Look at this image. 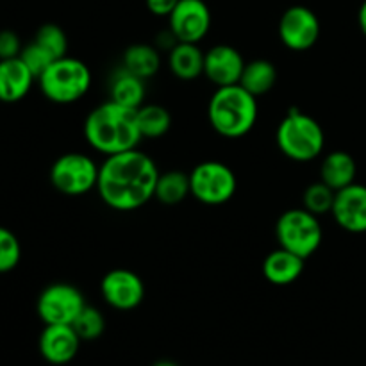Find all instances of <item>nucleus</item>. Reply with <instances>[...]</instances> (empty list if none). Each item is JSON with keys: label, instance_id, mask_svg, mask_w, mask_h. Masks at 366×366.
<instances>
[{"label": "nucleus", "instance_id": "obj_1", "mask_svg": "<svg viewBox=\"0 0 366 366\" xmlns=\"http://www.w3.org/2000/svg\"><path fill=\"white\" fill-rule=\"evenodd\" d=\"M159 170L149 154L139 149L107 156L100 164V199L114 211H134L156 195Z\"/></svg>", "mask_w": 366, "mask_h": 366}, {"label": "nucleus", "instance_id": "obj_2", "mask_svg": "<svg viewBox=\"0 0 366 366\" xmlns=\"http://www.w3.org/2000/svg\"><path fill=\"white\" fill-rule=\"evenodd\" d=\"M136 111L138 109L120 106L113 100L97 106L84 122V136L92 149L106 157L138 149L143 136Z\"/></svg>", "mask_w": 366, "mask_h": 366}, {"label": "nucleus", "instance_id": "obj_3", "mask_svg": "<svg viewBox=\"0 0 366 366\" xmlns=\"http://www.w3.org/2000/svg\"><path fill=\"white\" fill-rule=\"evenodd\" d=\"M257 113V99L242 84L217 88L207 104L211 127L229 139L249 134L256 125Z\"/></svg>", "mask_w": 366, "mask_h": 366}, {"label": "nucleus", "instance_id": "obj_4", "mask_svg": "<svg viewBox=\"0 0 366 366\" xmlns=\"http://www.w3.org/2000/svg\"><path fill=\"white\" fill-rule=\"evenodd\" d=\"M275 142L288 159L307 163L324 152L325 132L313 117L293 107L279 124Z\"/></svg>", "mask_w": 366, "mask_h": 366}, {"label": "nucleus", "instance_id": "obj_5", "mask_svg": "<svg viewBox=\"0 0 366 366\" xmlns=\"http://www.w3.org/2000/svg\"><path fill=\"white\" fill-rule=\"evenodd\" d=\"M38 84L50 102L74 104L89 92L92 71L84 61L64 56L39 75Z\"/></svg>", "mask_w": 366, "mask_h": 366}, {"label": "nucleus", "instance_id": "obj_6", "mask_svg": "<svg viewBox=\"0 0 366 366\" xmlns=\"http://www.w3.org/2000/svg\"><path fill=\"white\" fill-rule=\"evenodd\" d=\"M279 247L297 254L302 259L313 256L322 245L324 231L317 214L307 209H288L279 217L275 225Z\"/></svg>", "mask_w": 366, "mask_h": 366}, {"label": "nucleus", "instance_id": "obj_7", "mask_svg": "<svg viewBox=\"0 0 366 366\" xmlns=\"http://www.w3.org/2000/svg\"><path fill=\"white\" fill-rule=\"evenodd\" d=\"M99 172L95 161L81 152H68L57 157L50 168V182L59 193L79 197L89 193L99 184Z\"/></svg>", "mask_w": 366, "mask_h": 366}, {"label": "nucleus", "instance_id": "obj_8", "mask_svg": "<svg viewBox=\"0 0 366 366\" xmlns=\"http://www.w3.org/2000/svg\"><path fill=\"white\" fill-rule=\"evenodd\" d=\"M192 197L206 206H222L234 197L238 181L231 168L220 161H204L189 174Z\"/></svg>", "mask_w": 366, "mask_h": 366}, {"label": "nucleus", "instance_id": "obj_9", "mask_svg": "<svg viewBox=\"0 0 366 366\" xmlns=\"http://www.w3.org/2000/svg\"><path fill=\"white\" fill-rule=\"evenodd\" d=\"M84 307V295L68 282L46 286L36 302L38 317L45 325H71Z\"/></svg>", "mask_w": 366, "mask_h": 366}, {"label": "nucleus", "instance_id": "obj_10", "mask_svg": "<svg viewBox=\"0 0 366 366\" xmlns=\"http://www.w3.org/2000/svg\"><path fill=\"white\" fill-rule=\"evenodd\" d=\"M320 38V20L306 6H292L279 20V39L295 52H304L317 45Z\"/></svg>", "mask_w": 366, "mask_h": 366}, {"label": "nucleus", "instance_id": "obj_11", "mask_svg": "<svg viewBox=\"0 0 366 366\" xmlns=\"http://www.w3.org/2000/svg\"><path fill=\"white\" fill-rule=\"evenodd\" d=\"M100 292L107 306L118 311H132L145 299V282L136 272L114 268L104 275Z\"/></svg>", "mask_w": 366, "mask_h": 366}, {"label": "nucleus", "instance_id": "obj_12", "mask_svg": "<svg viewBox=\"0 0 366 366\" xmlns=\"http://www.w3.org/2000/svg\"><path fill=\"white\" fill-rule=\"evenodd\" d=\"M168 21L175 41L199 43L211 29V11L204 0H179Z\"/></svg>", "mask_w": 366, "mask_h": 366}, {"label": "nucleus", "instance_id": "obj_13", "mask_svg": "<svg viewBox=\"0 0 366 366\" xmlns=\"http://www.w3.org/2000/svg\"><path fill=\"white\" fill-rule=\"evenodd\" d=\"M331 214L343 231L352 234L366 232V186L354 182L336 192Z\"/></svg>", "mask_w": 366, "mask_h": 366}, {"label": "nucleus", "instance_id": "obj_14", "mask_svg": "<svg viewBox=\"0 0 366 366\" xmlns=\"http://www.w3.org/2000/svg\"><path fill=\"white\" fill-rule=\"evenodd\" d=\"M245 64L242 52L234 46L214 45L204 56V75L217 88L239 84Z\"/></svg>", "mask_w": 366, "mask_h": 366}, {"label": "nucleus", "instance_id": "obj_15", "mask_svg": "<svg viewBox=\"0 0 366 366\" xmlns=\"http://www.w3.org/2000/svg\"><path fill=\"white\" fill-rule=\"evenodd\" d=\"M81 342L71 325H45L39 335V354L50 365H68L77 356Z\"/></svg>", "mask_w": 366, "mask_h": 366}, {"label": "nucleus", "instance_id": "obj_16", "mask_svg": "<svg viewBox=\"0 0 366 366\" xmlns=\"http://www.w3.org/2000/svg\"><path fill=\"white\" fill-rule=\"evenodd\" d=\"M36 77L20 57L0 61V102L14 104L29 95Z\"/></svg>", "mask_w": 366, "mask_h": 366}, {"label": "nucleus", "instance_id": "obj_17", "mask_svg": "<svg viewBox=\"0 0 366 366\" xmlns=\"http://www.w3.org/2000/svg\"><path fill=\"white\" fill-rule=\"evenodd\" d=\"M304 263H306V259L279 247L277 250L264 257L263 275L268 282L275 286L293 285L302 275Z\"/></svg>", "mask_w": 366, "mask_h": 366}, {"label": "nucleus", "instance_id": "obj_18", "mask_svg": "<svg viewBox=\"0 0 366 366\" xmlns=\"http://www.w3.org/2000/svg\"><path fill=\"white\" fill-rule=\"evenodd\" d=\"M357 164L356 159L345 150H335L322 161L320 181L325 182L335 192L347 188L356 182Z\"/></svg>", "mask_w": 366, "mask_h": 366}, {"label": "nucleus", "instance_id": "obj_19", "mask_svg": "<svg viewBox=\"0 0 366 366\" xmlns=\"http://www.w3.org/2000/svg\"><path fill=\"white\" fill-rule=\"evenodd\" d=\"M204 56L199 43H174L168 56L172 74L181 81H193L204 74Z\"/></svg>", "mask_w": 366, "mask_h": 366}, {"label": "nucleus", "instance_id": "obj_20", "mask_svg": "<svg viewBox=\"0 0 366 366\" xmlns=\"http://www.w3.org/2000/svg\"><path fill=\"white\" fill-rule=\"evenodd\" d=\"M109 93L113 102L125 107H131V109H139L143 106V100H145L147 95L145 79L131 74V71H127L122 66L113 75Z\"/></svg>", "mask_w": 366, "mask_h": 366}, {"label": "nucleus", "instance_id": "obj_21", "mask_svg": "<svg viewBox=\"0 0 366 366\" xmlns=\"http://www.w3.org/2000/svg\"><path fill=\"white\" fill-rule=\"evenodd\" d=\"M275 82H277V70H275L274 63L267 59H256L245 64L239 84L257 99V97H263L272 92Z\"/></svg>", "mask_w": 366, "mask_h": 366}, {"label": "nucleus", "instance_id": "obj_22", "mask_svg": "<svg viewBox=\"0 0 366 366\" xmlns=\"http://www.w3.org/2000/svg\"><path fill=\"white\" fill-rule=\"evenodd\" d=\"M122 66L147 81L159 71V52L154 46L145 45V43H136L124 52V64Z\"/></svg>", "mask_w": 366, "mask_h": 366}, {"label": "nucleus", "instance_id": "obj_23", "mask_svg": "<svg viewBox=\"0 0 366 366\" xmlns=\"http://www.w3.org/2000/svg\"><path fill=\"white\" fill-rule=\"evenodd\" d=\"M188 195H192V188H189V174L179 170H170L159 174L156 186V199L161 204L167 206H175L181 204Z\"/></svg>", "mask_w": 366, "mask_h": 366}, {"label": "nucleus", "instance_id": "obj_24", "mask_svg": "<svg viewBox=\"0 0 366 366\" xmlns=\"http://www.w3.org/2000/svg\"><path fill=\"white\" fill-rule=\"evenodd\" d=\"M136 117H138V127L143 138H161L172 127L170 111L159 104H143L136 111Z\"/></svg>", "mask_w": 366, "mask_h": 366}, {"label": "nucleus", "instance_id": "obj_25", "mask_svg": "<svg viewBox=\"0 0 366 366\" xmlns=\"http://www.w3.org/2000/svg\"><path fill=\"white\" fill-rule=\"evenodd\" d=\"M71 327L75 329V332H77L82 342H93V340H99L104 335L106 320H104V315L97 307L86 304V307L79 313Z\"/></svg>", "mask_w": 366, "mask_h": 366}, {"label": "nucleus", "instance_id": "obj_26", "mask_svg": "<svg viewBox=\"0 0 366 366\" xmlns=\"http://www.w3.org/2000/svg\"><path fill=\"white\" fill-rule=\"evenodd\" d=\"M336 192L332 188H329L325 182L318 181L313 182L306 188L304 192V209H307L310 213L317 214V217H322L325 213H331L332 204H335Z\"/></svg>", "mask_w": 366, "mask_h": 366}, {"label": "nucleus", "instance_id": "obj_27", "mask_svg": "<svg viewBox=\"0 0 366 366\" xmlns=\"http://www.w3.org/2000/svg\"><path fill=\"white\" fill-rule=\"evenodd\" d=\"M34 41L46 50L54 59L68 56L66 32L56 24H45L36 31Z\"/></svg>", "mask_w": 366, "mask_h": 366}, {"label": "nucleus", "instance_id": "obj_28", "mask_svg": "<svg viewBox=\"0 0 366 366\" xmlns=\"http://www.w3.org/2000/svg\"><path fill=\"white\" fill-rule=\"evenodd\" d=\"M21 259V245L13 231L0 225V274L13 272Z\"/></svg>", "mask_w": 366, "mask_h": 366}, {"label": "nucleus", "instance_id": "obj_29", "mask_svg": "<svg viewBox=\"0 0 366 366\" xmlns=\"http://www.w3.org/2000/svg\"><path fill=\"white\" fill-rule=\"evenodd\" d=\"M20 59L24 61V63L27 64L29 70L34 74L36 81H38L39 75H41L43 71H45L46 68H49L50 64L56 61L49 52H46L45 49H43V46H39L34 39H32L27 46H24V49H21Z\"/></svg>", "mask_w": 366, "mask_h": 366}, {"label": "nucleus", "instance_id": "obj_30", "mask_svg": "<svg viewBox=\"0 0 366 366\" xmlns=\"http://www.w3.org/2000/svg\"><path fill=\"white\" fill-rule=\"evenodd\" d=\"M21 41L20 36L13 31H0V61L2 59H13V57H20L21 52Z\"/></svg>", "mask_w": 366, "mask_h": 366}, {"label": "nucleus", "instance_id": "obj_31", "mask_svg": "<svg viewBox=\"0 0 366 366\" xmlns=\"http://www.w3.org/2000/svg\"><path fill=\"white\" fill-rule=\"evenodd\" d=\"M179 0H147V7L156 16H170Z\"/></svg>", "mask_w": 366, "mask_h": 366}, {"label": "nucleus", "instance_id": "obj_32", "mask_svg": "<svg viewBox=\"0 0 366 366\" xmlns=\"http://www.w3.org/2000/svg\"><path fill=\"white\" fill-rule=\"evenodd\" d=\"M357 21H360V29L361 32L366 36V0L361 4L360 7V13H357Z\"/></svg>", "mask_w": 366, "mask_h": 366}, {"label": "nucleus", "instance_id": "obj_33", "mask_svg": "<svg viewBox=\"0 0 366 366\" xmlns=\"http://www.w3.org/2000/svg\"><path fill=\"white\" fill-rule=\"evenodd\" d=\"M152 366H179V365L174 363V361H170V360H161V361H156Z\"/></svg>", "mask_w": 366, "mask_h": 366}]
</instances>
